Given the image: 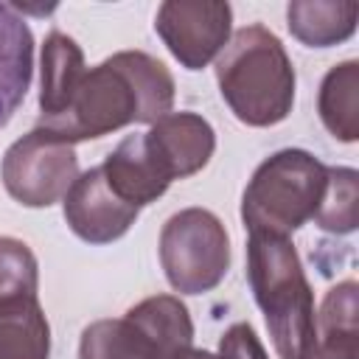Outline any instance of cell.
I'll return each instance as SVG.
<instances>
[{
  "instance_id": "1",
  "label": "cell",
  "mask_w": 359,
  "mask_h": 359,
  "mask_svg": "<svg viewBox=\"0 0 359 359\" xmlns=\"http://www.w3.org/2000/svg\"><path fill=\"white\" fill-rule=\"evenodd\" d=\"M174 90V76L160 59L143 50H118L87 67L62 115L36 121V126L65 143L104 137L129 123H154L168 115Z\"/></svg>"
},
{
  "instance_id": "2",
  "label": "cell",
  "mask_w": 359,
  "mask_h": 359,
  "mask_svg": "<svg viewBox=\"0 0 359 359\" xmlns=\"http://www.w3.org/2000/svg\"><path fill=\"white\" fill-rule=\"evenodd\" d=\"M216 84L230 112L255 129L275 126L294 107V65L261 22L238 28L216 56Z\"/></svg>"
},
{
  "instance_id": "3",
  "label": "cell",
  "mask_w": 359,
  "mask_h": 359,
  "mask_svg": "<svg viewBox=\"0 0 359 359\" xmlns=\"http://www.w3.org/2000/svg\"><path fill=\"white\" fill-rule=\"evenodd\" d=\"M247 278L278 359H309L314 345V292L286 236L250 233Z\"/></svg>"
},
{
  "instance_id": "4",
  "label": "cell",
  "mask_w": 359,
  "mask_h": 359,
  "mask_svg": "<svg viewBox=\"0 0 359 359\" xmlns=\"http://www.w3.org/2000/svg\"><path fill=\"white\" fill-rule=\"evenodd\" d=\"M328 182V165L306 149H280L269 154L250 177L241 196V222L247 233L292 236L314 219Z\"/></svg>"
},
{
  "instance_id": "5",
  "label": "cell",
  "mask_w": 359,
  "mask_h": 359,
  "mask_svg": "<svg viewBox=\"0 0 359 359\" xmlns=\"http://www.w3.org/2000/svg\"><path fill=\"white\" fill-rule=\"evenodd\" d=\"M160 266L180 294L216 289L230 269V236L222 219L205 208H185L160 230Z\"/></svg>"
},
{
  "instance_id": "6",
  "label": "cell",
  "mask_w": 359,
  "mask_h": 359,
  "mask_svg": "<svg viewBox=\"0 0 359 359\" xmlns=\"http://www.w3.org/2000/svg\"><path fill=\"white\" fill-rule=\"evenodd\" d=\"M0 177L6 194L22 208H50L79 177L76 146L34 126L6 149Z\"/></svg>"
},
{
  "instance_id": "7",
  "label": "cell",
  "mask_w": 359,
  "mask_h": 359,
  "mask_svg": "<svg viewBox=\"0 0 359 359\" xmlns=\"http://www.w3.org/2000/svg\"><path fill=\"white\" fill-rule=\"evenodd\" d=\"M154 31L185 70L208 67L233 36V8L222 0H165Z\"/></svg>"
},
{
  "instance_id": "8",
  "label": "cell",
  "mask_w": 359,
  "mask_h": 359,
  "mask_svg": "<svg viewBox=\"0 0 359 359\" xmlns=\"http://www.w3.org/2000/svg\"><path fill=\"white\" fill-rule=\"evenodd\" d=\"M67 227L87 244H112L135 224L140 208L123 202L104 180L101 165L76 177L62 199Z\"/></svg>"
},
{
  "instance_id": "9",
  "label": "cell",
  "mask_w": 359,
  "mask_h": 359,
  "mask_svg": "<svg viewBox=\"0 0 359 359\" xmlns=\"http://www.w3.org/2000/svg\"><path fill=\"white\" fill-rule=\"evenodd\" d=\"M143 137L171 182L202 171L216 151V132L196 112H168L157 118Z\"/></svg>"
},
{
  "instance_id": "10",
  "label": "cell",
  "mask_w": 359,
  "mask_h": 359,
  "mask_svg": "<svg viewBox=\"0 0 359 359\" xmlns=\"http://www.w3.org/2000/svg\"><path fill=\"white\" fill-rule=\"evenodd\" d=\"M101 171H104L107 185L123 202H129L135 208L157 202L168 191V185H171L165 171L151 157L143 135H126L107 154V160L101 163Z\"/></svg>"
},
{
  "instance_id": "11",
  "label": "cell",
  "mask_w": 359,
  "mask_h": 359,
  "mask_svg": "<svg viewBox=\"0 0 359 359\" xmlns=\"http://www.w3.org/2000/svg\"><path fill=\"white\" fill-rule=\"evenodd\" d=\"M34 76V34L17 6L0 3V129L14 118Z\"/></svg>"
},
{
  "instance_id": "12",
  "label": "cell",
  "mask_w": 359,
  "mask_h": 359,
  "mask_svg": "<svg viewBox=\"0 0 359 359\" xmlns=\"http://www.w3.org/2000/svg\"><path fill=\"white\" fill-rule=\"evenodd\" d=\"M84 53L73 36L50 31L39 53V121L62 115L84 79Z\"/></svg>"
},
{
  "instance_id": "13",
  "label": "cell",
  "mask_w": 359,
  "mask_h": 359,
  "mask_svg": "<svg viewBox=\"0 0 359 359\" xmlns=\"http://www.w3.org/2000/svg\"><path fill=\"white\" fill-rule=\"evenodd\" d=\"M356 280L331 286L314 320V345L309 359H359V303Z\"/></svg>"
},
{
  "instance_id": "14",
  "label": "cell",
  "mask_w": 359,
  "mask_h": 359,
  "mask_svg": "<svg viewBox=\"0 0 359 359\" xmlns=\"http://www.w3.org/2000/svg\"><path fill=\"white\" fill-rule=\"evenodd\" d=\"M359 6L353 0H292L286 6L289 34L306 48H331L353 36Z\"/></svg>"
},
{
  "instance_id": "15",
  "label": "cell",
  "mask_w": 359,
  "mask_h": 359,
  "mask_svg": "<svg viewBox=\"0 0 359 359\" xmlns=\"http://www.w3.org/2000/svg\"><path fill=\"white\" fill-rule=\"evenodd\" d=\"M317 112L331 137L342 143H353L359 137V62H339L323 76Z\"/></svg>"
},
{
  "instance_id": "16",
  "label": "cell",
  "mask_w": 359,
  "mask_h": 359,
  "mask_svg": "<svg viewBox=\"0 0 359 359\" xmlns=\"http://www.w3.org/2000/svg\"><path fill=\"white\" fill-rule=\"evenodd\" d=\"M50 325L39 297L0 306V359H48Z\"/></svg>"
},
{
  "instance_id": "17",
  "label": "cell",
  "mask_w": 359,
  "mask_h": 359,
  "mask_svg": "<svg viewBox=\"0 0 359 359\" xmlns=\"http://www.w3.org/2000/svg\"><path fill=\"white\" fill-rule=\"evenodd\" d=\"M126 317L146 331V337L157 345L163 359H171L174 353L194 348V323L188 306L174 294L146 297L137 306H132Z\"/></svg>"
},
{
  "instance_id": "18",
  "label": "cell",
  "mask_w": 359,
  "mask_h": 359,
  "mask_svg": "<svg viewBox=\"0 0 359 359\" xmlns=\"http://www.w3.org/2000/svg\"><path fill=\"white\" fill-rule=\"evenodd\" d=\"M79 359H163L146 331L126 314L121 320H95L81 331Z\"/></svg>"
},
{
  "instance_id": "19",
  "label": "cell",
  "mask_w": 359,
  "mask_h": 359,
  "mask_svg": "<svg viewBox=\"0 0 359 359\" xmlns=\"http://www.w3.org/2000/svg\"><path fill=\"white\" fill-rule=\"evenodd\" d=\"M359 174L348 165H328V182L323 202L314 213V224L334 236H348L356 230L359 216Z\"/></svg>"
},
{
  "instance_id": "20",
  "label": "cell",
  "mask_w": 359,
  "mask_h": 359,
  "mask_svg": "<svg viewBox=\"0 0 359 359\" xmlns=\"http://www.w3.org/2000/svg\"><path fill=\"white\" fill-rule=\"evenodd\" d=\"M39 264L31 247L14 236H0V306L36 297Z\"/></svg>"
},
{
  "instance_id": "21",
  "label": "cell",
  "mask_w": 359,
  "mask_h": 359,
  "mask_svg": "<svg viewBox=\"0 0 359 359\" xmlns=\"http://www.w3.org/2000/svg\"><path fill=\"white\" fill-rule=\"evenodd\" d=\"M222 359H269L250 323H233L219 339Z\"/></svg>"
},
{
  "instance_id": "22",
  "label": "cell",
  "mask_w": 359,
  "mask_h": 359,
  "mask_svg": "<svg viewBox=\"0 0 359 359\" xmlns=\"http://www.w3.org/2000/svg\"><path fill=\"white\" fill-rule=\"evenodd\" d=\"M171 359H222L219 353H210V351H199V348H188L182 353H174Z\"/></svg>"
}]
</instances>
